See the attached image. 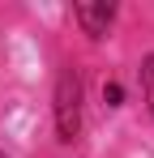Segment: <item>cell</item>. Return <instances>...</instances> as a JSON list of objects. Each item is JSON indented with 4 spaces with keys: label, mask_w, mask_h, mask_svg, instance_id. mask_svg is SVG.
Wrapping results in <instances>:
<instances>
[{
    "label": "cell",
    "mask_w": 154,
    "mask_h": 158,
    "mask_svg": "<svg viewBox=\"0 0 154 158\" xmlns=\"http://www.w3.org/2000/svg\"><path fill=\"white\" fill-rule=\"evenodd\" d=\"M73 17H77V26L86 30L90 39H103L111 30V22H116V4H107V0H99V4L81 0V4H73Z\"/></svg>",
    "instance_id": "obj_2"
},
{
    "label": "cell",
    "mask_w": 154,
    "mask_h": 158,
    "mask_svg": "<svg viewBox=\"0 0 154 158\" xmlns=\"http://www.w3.org/2000/svg\"><path fill=\"white\" fill-rule=\"evenodd\" d=\"M0 158H9V154H4V150H0Z\"/></svg>",
    "instance_id": "obj_5"
},
{
    "label": "cell",
    "mask_w": 154,
    "mask_h": 158,
    "mask_svg": "<svg viewBox=\"0 0 154 158\" xmlns=\"http://www.w3.org/2000/svg\"><path fill=\"white\" fill-rule=\"evenodd\" d=\"M103 98H107L111 107H120V98H124V94H120V85L111 81V85H103Z\"/></svg>",
    "instance_id": "obj_4"
},
{
    "label": "cell",
    "mask_w": 154,
    "mask_h": 158,
    "mask_svg": "<svg viewBox=\"0 0 154 158\" xmlns=\"http://www.w3.org/2000/svg\"><path fill=\"white\" fill-rule=\"evenodd\" d=\"M51 115H56L60 141H77V132H81V77H77V69H60L56 73Z\"/></svg>",
    "instance_id": "obj_1"
},
{
    "label": "cell",
    "mask_w": 154,
    "mask_h": 158,
    "mask_svg": "<svg viewBox=\"0 0 154 158\" xmlns=\"http://www.w3.org/2000/svg\"><path fill=\"white\" fill-rule=\"evenodd\" d=\"M141 94H146V107H150V115H154V52L141 60Z\"/></svg>",
    "instance_id": "obj_3"
}]
</instances>
